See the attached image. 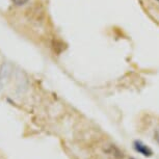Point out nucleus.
Wrapping results in <instances>:
<instances>
[{"mask_svg": "<svg viewBox=\"0 0 159 159\" xmlns=\"http://www.w3.org/2000/svg\"><path fill=\"white\" fill-rule=\"evenodd\" d=\"M13 1H14V3H16L17 5H22L24 3H26L28 0H13Z\"/></svg>", "mask_w": 159, "mask_h": 159, "instance_id": "2", "label": "nucleus"}, {"mask_svg": "<svg viewBox=\"0 0 159 159\" xmlns=\"http://www.w3.org/2000/svg\"><path fill=\"white\" fill-rule=\"evenodd\" d=\"M135 149H136V151H139V153H142L143 155H145V156H150L152 154V151L150 150L148 147L145 146V145H143L142 143H135Z\"/></svg>", "mask_w": 159, "mask_h": 159, "instance_id": "1", "label": "nucleus"}, {"mask_svg": "<svg viewBox=\"0 0 159 159\" xmlns=\"http://www.w3.org/2000/svg\"><path fill=\"white\" fill-rule=\"evenodd\" d=\"M157 1H159V0H157Z\"/></svg>", "mask_w": 159, "mask_h": 159, "instance_id": "3", "label": "nucleus"}]
</instances>
